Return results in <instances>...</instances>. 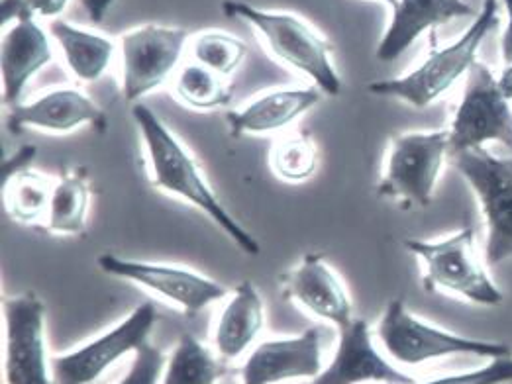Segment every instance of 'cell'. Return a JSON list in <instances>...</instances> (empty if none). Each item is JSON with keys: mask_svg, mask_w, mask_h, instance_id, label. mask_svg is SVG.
Listing matches in <instances>:
<instances>
[{"mask_svg": "<svg viewBox=\"0 0 512 384\" xmlns=\"http://www.w3.org/2000/svg\"><path fill=\"white\" fill-rule=\"evenodd\" d=\"M132 118L144 144L152 187L191 204L246 255L257 257L261 247L254 234L234 218L218 194L212 191L201 165L173 130L144 102L132 106Z\"/></svg>", "mask_w": 512, "mask_h": 384, "instance_id": "1", "label": "cell"}, {"mask_svg": "<svg viewBox=\"0 0 512 384\" xmlns=\"http://www.w3.org/2000/svg\"><path fill=\"white\" fill-rule=\"evenodd\" d=\"M222 10L226 16H238L248 22L279 63L303 75L322 95L342 93L344 83L330 57L332 44L303 18L287 12L261 10L244 0H226Z\"/></svg>", "mask_w": 512, "mask_h": 384, "instance_id": "2", "label": "cell"}, {"mask_svg": "<svg viewBox=\"0 0 512 384\" xmlns=\"http://www.w3.org/2000/svg\"><path fill=\"white\" fill-rule=\"evenodd\" d=\"M495 26H499V0H485L460 40L448 48L432 51L420 67L407 75L375 81L367 91L371 95L401 100L414 108L430 106L469 73L477 61V49Z\"/></svg>", "mask_w": 512, "mask_h": 384, "instance_id": "3", "label": "cell"}, {"mask_svg": "<svg viewBox=\"0 0 512 384\" xmlns=\"http://www.w3.org/2000/svg\"><path fill=\"white\" fill-rule=\"evenodd\" d=\"M375 336L389 359L405 367H418L422 363L454 355H473L485 359L512 355L511 347L505 343L458 336L422 322L410 314L403 300H391L387 304Z\"/></svg>", "mask_w": 512, "mask_h": 384, "instance_id": "4", "label": "cell"}, {"mask_svg": "<svg viewBox=\"0 0 512 384\" xmlns=\"http://www.w3.org/2000/svg\"><path fill=\"white\" fill-rule=\"evenodd\" d=\"M405 247L424 263L422 285L432 292L458 294L477 306H501L503 290L495 285L475 253V234L465 226L444 240H407Z\"/></svg>", "mask_w": 512, "mask_h": 384, "instance_id": "5", "label": "cell"}, {"mask_svg": "<svg viewBox=\"0 0 512 384\" xmlns=\"http://www.w3.org/2000/svg\"><path fill=\"white\" fill-rule=\"evenodd\" d=\"M450 161L479 200L487 224L485 263L497 267L512 257V157L477 147L450 155Z\"/></svg>", "mask_w": 512, "mask_h": 384, "instance_id": "6", "label": "cell"}, {"mask_svg": "<svg viewBox=\"0 0 512 384\" xmlns=\"http://www.w3.org/2000/svg\"><path fill=\"white\" fill-rule=\"evenodd\" d=\"M450 157V130L407 132L391 140L377 192L403 206L432 202L442 167Z\"/></svg>", "mask_w": 512, "mask_h": 384, "instance_id": "7", "label": "cell"}, {"mask_svg": "<svg viewBox=\"0 0 512 384\" xmlns=\"http://www.w3.org/2000/svg\"><path fill=\"white\" fill-rule=\"evenodd\" d=\"M499 144L512 151V106L493 71L475 61L450 126V155Z\"/></svg>", "mask_w": 512, "mask_h": 384, "instance_id": "8", "label": "cell"}, {"mask_svg": "<svg viewBox=\"0 0 512 384\" xmlns=\"http://www.w3.org/2000/svg\"><path fill=\"white\" fill-rule=\"evenodd\" d=\"M4 379L6 384H55L48 355L46 306L36 292L6 296Z\"/></svg>", "mask_w": 512, "mask_h": 384, "instance_id": "9", "label": "cell"}, {"mask_svg": "<svg viewBox=\"0 0 512 384\" xmlns=\"http://www.w3.org/2000/svg\"><path fill=\"white\" fill-rule=\"evenodd\" d=\"M189 44V32L148 24L120 36L122 95L138 104L161 89L175 73Z\"/></svg>", "mask_w": 512, "mask_h": 384, "instance_id": "10", "label": "cell"}, {"mask_svg": "<svg viewBox=\"0 0 512 384\" xmlns=\"http://www.w3.org/2000/svg\"><path fill=\"white\" fill-rule=\"evenodd\" d=\"M99 267L104 275L144 288L155 298L189 316L203 312L206 306L224 300L230 294L218 281L189 267L128 259L116 253H103L99 257Z\"/></svg>", "mask_w": 512, "mask_h": 384, "instance_id": "11", "label": "cell"}, {"mask_svg": "<svg viewBox=\"0 0 512 384\" xmlns=\"http://www.w3.org/2000/svg\"><path fill=\"white\" fill-rule=\"evenodd\" d=\"M157 322V310L152 302H144L132 310L122 322L93 341L52 357L55 384H93L104 373L128 355H136L144 347Z\"/></svg>", "mask_w": 512, "mask_h": 384, "instance_id": "12", "label": "cell"}, {"mask_svg": "<svg viewBox=\"0 0 512 384\" xmlns=\"http://www.w3.org/2000/svg\"><path fill=\"white\" fill-rule=\"evenodd\" d=\"M322 369V334L316 328H308L299 336L257 343L240 369V381L242 384L314 381Z\"/></svg>", "mask_w": 512, "mask_h": 384, "instance_id": "13", "label": "cell"}, {"mask_svg": "<svg viewBox=\"0 0 512 384\" xmlns=\"http://www.w3.org/2000/svg\"><path fill=\"white\" fill-rule=\"evenodd\" d=\"M367 383L418 384L377 349L369 324L354 318L340 330L330 365L310 384Z\"/></svg>", "mask_w": 512, "mask_h": 384, "instance_id": "14", "label": "cell"}, {"mask_svg": "<svg viewBox=\"0 0 512 384\" xmlns=\"http://www.w3.org/2000/svg\"><path fill=\"white\" fill-rule=\"evenodd\" d=\"M285 294L308 314L338 330L354 320L348 288L332 265L318 253H307L283 279Z\"/></svg>", "mask_w": 512, "mask_h": 384, "instance_id": "15", "label": "cell"}, {"mask_svg": "<svg viewBox=\"0 0 512 384\" xmlns=\"http://www.w3.org/2000/svg\"><path fill=\"white\" fill-rule=\"evenodd\" d=\"M6 126L12 134L24 130H40L50 134H69L81 126L103 130L106 118L101 106L81 89L59 87L30 102H20L10 108Z\"/></svg>", "mask_w": 512, "mask_h": 384, "instance_id": "16", "label": "cell"}, {"mask_svg": "<svg viewBox=\"0 0 512 384\" xmlns=\"http://www.w3.org/2000/svg\"><path fill=\"white\" fill-rule=\"evenodd\" d=\"M53 59L52 44L36 16L22 18L4 32L0 44L2 96L10 108L22 102L28 83Z\"/></svg>", "mask_w": 512, "mask_h": 384, "instance_id": "17", "label": "cell"}, {"mask_svg": "<svg viewBox=\"0 0 512 384\" xmlns=\"http://www.w3.org/2000/svg\"><path fill=\"white\" fill-rule=\"evenodd\" d=\"M322 93L316 87L273 89L254 96L244 106L228 112L226 122L234 138L269 136L291 128L314 106L320 104Z\"/></svg>", "mask_w": 512, "mask_h": 384, "instance_id": "18", "label": "cell"}, {"mask_svg": "<svg viewBox=\"0 0 512 384\" xmlns=\"http://www.w3.org/2000/svg\"><path fill=\"white\" fill-rule=\"evenodd\" d=\"M471 16H477V12L463 0H399L375 55L381 61H395L424 32L436 30L454 18Z\"/></svg>", "mask_w": 512, "mask_h": 384, "instance_id": "19", "label": "cell"}, {"mask_svg": "<svg viewBox=\"0 0 512 384\" xmlns=\"http://www.w3.org/2000/svg\"><path fill=\"white\" fill-rule=\"evenodd\" d=\"M265 326V306L256 285L240 283L226 296L214 322L212 343L218 357L226 361L240 359L252 349Z\"/></svg>", "mask_w": 512, "mask_h": 384, "instance_id": "20", "label": "cell"}, {"mask_svg": "<svg viewBox=\"0 0 512 384\" xmlns=\"http://www.w3.org/2000/svg\"><path fill=\"white\" fill-rule=\"evenodd\" d=\"M50 36L57 42L67 69L77 81L95 83L103 79L116 51L112 40L59 18L50 22Z\"/></svg>", "mask_w": 512, "mask_h": 384, "instance_id": "21", "label": "cell"}, {"mask_svg": "<svg viewBox=\"0 0 512 384\" xmlns=\"http://www.w3.org/2000/svg\"><path fill=\"white\" fill-rule=\"evenodd\" d=\"M55 179L30 167L6 171L2 204L8 218L20 226H46Z\"/></svg>", "mask_w": 512, "mask_h": 384, "instance_id": "22", "label": "cell"}, {"mask_svg": "<svg viewBox=\"0 0 512 384\" xmlns=\"http://www.w3.org/2000/svg\"><path fill=\"white\" fill-rule=\"evenodd\" d=\"M91 189L83 171L63 173L55 179L46 230L57 236H81L87 228Z\"/></svg>", "mask_w": 512, "mask_h": 384, "instance_id": "23", "label": "cell"}, {"mask_svg": "<svg viewBox=\"0 0 512 384\" xmlns=\"http://www.w3.org/2000/svg\"><path fill=\"white\" fill-rule=\"evenodd\" d=\"M220 375L218 353L193 334H183L165 359L159 384H216Z\"/></svg>", "mask_w": 512, "mask_h": 384, "instance_id": "24", "label": "cell"}, {"mask_svg": "<svg viewBox=\"0 0 512 384\" xmlns=\"http://www.w3.org/2000/svg\"><path fill=\"white\" fill-rule=\"evenodd\" d=\"M173 93L183 106L197 112L218 110L232 100L228 79L195 61L179 67L173 77Z\"/></svg>", "mask_w": 512, "mask_h": 384, "instance_id": "25", "label": "cell"}, {"mask_svg": "<svg viewBox=\"0 0 512 384\" xmlns=\"http://www.w3.org/2000/svg\"><path fill=\"white\" fill-rule=\"evenodd\" d=\"M318 147L307 132H283L267 153L271 173L283 183H305L318 169Z\"/></svg>", "mask_w": 512, "mask_h": 384, "instance_id": "26", "label": "cell"}, {"mask_svg": "<svg viewBox=\"0 0 512 384\" xmlns=\"http://www.w3.org/2000/svg\"><path fill=\"white\" fill-rule=\"evenodd\" d=\"M189 49L195 63L226 79L240 69L248 53V46L240 38L220 30L199 32L189 40Z\"/></svg>", "mask_w": 512, "mask_h": 384, "instance_id": "27", "label": "cell"}, {"mask_svg": "<svg viewBox=\"0 0 512 384\" xmlns=\"http://www.w3.org/2000/svg\"><path fill=\"white\" fill-rule=\"evenodd\" d=\"M512 383V355L491 359L489 365L467 371L430 379L420 384H509Z\"/></svg>", "mask_w": 512, "mask_h": 384, "instance_id": "28", "label": "cell"}, {"mask_svg": "<svg viewBox=\"0 0 512 384\" xmlns=\"http://www.w3.org/2000/svg\"><path fill=\"white\" fill-rule=\"evenodd\" d=\"M163 369H165L163 351L148 341L144 347L136 351L130 371L118 381V384H159Z\"/></svg>", "mask_w": 512, "mask_h": 384, "instance_id": "29", "label": "cell"}, {"mask_svg": "<svg viewBox=\"0 0 512 384\" xmlns=\"http://www.w3.org/2000/svg\"><path fill=\"white\" fill-rule=\"evenodd\" d=\"M0 10H2V28H6L8 22H12V20L18 22L22 18L34 16L26 0H2Z\"/></svg>", "mask_w": 512, "mask_h": 384, "instance_id": "30", "label": "cell"}, {"mask_svg": "<svg viewBox=\"0 0 512 384\" xmlns=\"http://www.w3.org/2000/svg\"><path fill=\"white\" fill-rule=\"evenodd\" d=\"M34 16L42 18H52L57 20V16L67 8L69 0H26Z\"/></svg>", "mask_w": 512, "mask_h": 384, "instance_id": "31", "label": "cell"}, {"mask_svg": "<svg viewBox=\"0 0 512 384\" xmlns=\"http://www.w3.org/2000/svg\"><path fill=\"white\" fill-rule=\"evenodd\" d=\"M114 2L116 0H81V4L85 6V10L93 22H101Z\"/></svg>", "mask_w": 512, "mask_h": 384, "instance_id": "32", "label": "cell"}, {"mask_svg": "<svg viewBox=\"0 0 512 384\" xmlns=\"http://www.w3.org/2000/svg\"><path fill=\"white\" fill-rule=\"evenodd\" d=\"M507 8V14H509V24H507V30H505V36H503V57H505V63L512 65V0H501Z\"/></svg>", "mask_w": 512, "mask_h": 384, "instance_id": "33", "label": "cell"}, {"mask_svg": "<svg viewBox=\"0 0 512 384\" xmlns=\"http://www.w3.org/2000/svg\"><path fill=\"white\" fill-rule=\"evenodd\" d=\"M499 87L503 91V95L512 100V65H507L499 77Z\"/></svg>", "mask_w": 512, "mask_h": 384, "instance_id": "34", "label": "cell"}, {"mask_svg": "<svg viewBox=\"0 0 512 384\" xmlns=\"http://www.w3.org/2000/svg\"><path fill=\"white\" fill-rule=\"evenodd\" d=\"M383 2H385V4H389L391 8H395V6L399 4V0H383Z\"/></svg>", "mask_w": 512, "mask_h": 384, "instance_id": "35", "label": "cell"}, {"mask_svg": "<svg viewBox=\"0 0 512 384\" xmlns=\"http://www.w3.org/2000/svg\"><path fill=\"white\" fill-rule=\"evenodd\" d=\"M375 384H397V383H375Z\"/></svg>", "mask_w": 512, "mask_h": 384, "instance_id": "36", "label": "cell"}]
</instances>
